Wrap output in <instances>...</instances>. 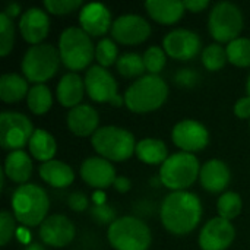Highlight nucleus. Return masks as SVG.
I'll return each mask as SVG.
<instances>
[{
	"label": "nucleus",
	"mask_w": 250,
	"mask_h": 250,
	"mask_svg": "<svg viewBox=\"0 0 250 250\" xmlns=\"http://www.w3.org/2000/svg\"><path fill=\"white\" fill-rule=\"evenodd\" d=\"M208 29L218 42H231L239 38L243 29V15L239 6L231 1L217 3L208 18Z\"/></svg>",
	"instance_id": "nucleus-9"
},
{
	"label": "nucleus",
	"mask_w": 250,
	"mask_h": 250,
	"mask_svg": "<svg viewBox=\"0 0 250 250\" xmlns=\"http://www.w3.org/2000/svg\"><path fill=\"white\" fill-rule=\"evenodd\" d=\"M145 9L152 21L161 25H174L186 10L185 3L179 0H148Z\"/></svg>",
	"instance_id": "nucleus-23"
},
{
	"label": "nucleus",
	"mask_w": 250,
	"mask_h": 250,
	"mask_svg": "<svg viewBox=\"0 0 250 250\" xmlns=\"http://www.w3.org/2000/svg\"><path fill=\"white\" fill-rule=\"evenodd\" d=\"M44 7L51 15H67L83 6L81 0H45Z\"/></svg>",
	"instance_id": "nucleus-37"
},
{
	"label": "nucleus",
	"mask_w": 250,
	"mask_h": 250,
	"mask_svg": "<svg viewBox=\"0 0 250 250\" xmlns=\"http://www.w3.org/2000/svg\"><path fill=\"white\" fill-rule=\"evenodd\" d=\"M160 217L167 231L185 236L198 227L202 218V204L192 192H171L161 204Z\"/></svg>",
	"instance_id": "nucleus-1"
},
{
	"label": "nucleus",
	"mask_w": 250,
	"mask_h": 250,
	"mask_svg": "<svg viewBox=\"0 0 250 250\" xmlns=\"http://www.w3.org/2000/svg\"><path fill=\"white\" fill-rule=\"evenodd\" d=\"M95 60L98 62V66L105 69L117 63L119 50L113 38H103L95 45Z\"/></svg>",
	"instance_id": "nucleus-34"
},
{
	"label": "nucleus",
	"mask_w": 250,
	"mask_h": 250,
	"mask_svg": "<svg viewBox=\"0 0 250 250\" xmlns=\"http://www.w3.org/2000/svg\"><path fill=\"white\" fill-rule=\"evenodd\" d=\"M50 208V199L47 192L34 183L21 185L12 195V211L22 226L35 227L41 226Z\"/></svg>",
	"instance_id": "nucleus-3"
},
{
	"label": "nucleus",
	"mask_w": 250,
	"mask_h": 250,
	"mask_svg": "<svg viewBox=\"0 0 250 250\" xmlns=\"http://www.w3.org/2000/svg\"><path fill=\"white\" fill-rule=\"evenodd\" d=\"M183 3H185V7L189 12H192V13L202 12V10H205L209 6V1L208 0H186Z\"/></svg>",
	"instance_id": "nucleus-42"
},
{
	"label": "nucleus",
	"mask_w": 250,
	"mask_h": 250,
	"mask_svg": "<svg viewBox=\"0 0 250 250\" xmlns=\"http://www.w3.org/2000/svg\"><path fill=\"white\" fill-rule=\"evenodd\" d=\"M23 250H45V248L41 243H29L23 248Z\"/></svg>",
	"instance_id": "nucleus-47"
},
{
	"label": "nucleus",
	"mask_w": 250,
	"mask_h": 250,
	"mask_svg": "<svg viewBox=\"0 0 250 250\" xmlns=\"http://www.w3.org/2000/svg\"><path fill=\"white\" fill-rule=\"evenodd\" d=\"M177 82L180 85H192L196 79V75L192 72V70H188V69H183L177 76H176Z\"/></svg>",
	"instance_id": "nucleus-44"
},
{
	"label": "nucleus",
	"mask_w": 250,
	"mask_h": 250,
	"mask_svg": "<svg viewBox=\"0 0 250 250\" xmlns=\"http://www.w3.org/2000/svg\"><path fill=\"white\" fill-rule=\"evenodd\" d=\"M91 217L98 223V224H113L117 218H116V211L113 207H110L108 204L105 205H94L91 208Z\"/></svg>",
	"instance_id": "nucleus-39"
},
{
	"label": "nucleus",
	"mask_w": 250,
	"mask_h": 250,
	"mask_svg": "<svg viewBox=\"0 0 250 250\" xmlns=\"http://www.w3.org/2000/svg\"><path fill=\"white\" fill-rule=\"evenodd\" d=\"M136 144L135 136L129 130L117 126H103L91 136L94 149L110 163L129 160L135 154Z\"/></svg>",
	"instance_id": "nucleus-5"
},
{
	"label": "nucleus",
	"mask_w": 250,
	"mask_h": 250,
	"mask_svg": "<svg viewBox=\"0 0 250 250\" xmlns=\"http://www.w3.org/2000/svg\"><path fill=\"white\" fill-rule=\"evenodd\" d=\"M117 70L122 76L125 78H136L142 76V73L146 70L144 64V57L138 53H125L119 57L117 63Z\"/></svg>",
	"instance_id": "nucleus-31"
},
{
	"label": "nucleus",
	"mask_w": 250,
	"mask_h": 250,
	"mask_svg": "<svg viewBox=\"0 0 250 250\" xmlns=\"http://www.w3.org/2000/svg\"><path fill=\"white\" fill-rule=\"evenodd\" d=\"M35 129L22 113L3 111L0 114V145L7 151H21L29 144Z\"/></svg>",
	"instance_id": "nucleus-10"
},
{
	"label": "nucleus",
	"mask_w": 250,
	"mask_h": 250,
	"mask_svg": "<svg viewBox=\"0 0 250 250\" xmlns=\"http://www.w3.org/2000/svg\"><path fill=\"white\" fill-rule=\"evenodd\" d=\"M38 173H40V177L47 185H50L51 188H57V189H64L70 186L75 180V173L72 167L59 160L42 163L38 168Z\"/></svg>",
	"instance_id": "nucleus-24"
},
{
	"label": "nucleus",
	"mask_w": 250,
	"mask_h": 250,
	"mask_svg": "<svg viewBox=\"0 0 250 250\" xmlns=\"http://www.w3.org/2000/svg\"><path fill=\"white\" fill-rule=\"evenodd\" d=\"M85 91L88 97L95 103H111L114 97L119 95L117 82L114 76L98 64L91 66L85 73Z\"/></svg>",
	"instance_id": "nucleus-14"
},
{
	"label": "nucleus",
	"mask_w": 250,
	"mask_h": 250,
	"mask_svg": "<svg viewBox=\"0 0 250 250\" xmlns=\"http://www.w3.org/2000/svg\"><path fill=\"white\" fill-rule=\"evenodd\" d=\"M92 201H94V204H95V205H105V195H104V192H103V190H97V192H94V195H92Z\"/></svg>",
	"instance_id": "nucleus-46"
},
{
	"label": "nucleus",
	"mask_w": 250,
	"mask_h": 250,
	"mask_svg": "<svg viewBox=\"0 0 250 250\" xmlns=\"http://www.w3.org/2000/svg\"><path fill=\"white\" fill-rule=\"evenodd\" d=\"M3 13H4L6 16H9L10 19H13V18H16V16L21 15V6H19L18 3H10V4L6 6V9H4Z\"/></svg>",
	"instance_id": "nucleus-45"
},
{
	"label": "nucleus",
	"mask_w": 250,
	"mask_h": 250,
	"mask_svg": "<svg viewBox=\"0 0 250 250\" xmlns=\"http://www.w3.org/2000/svg\"><path fill=\"white\" fill-rule=\"evenodd\" d=\"M26 104H28V108L34 114L37 116L45 114L53 105V97H51L50 88L44 83L31 86L28 97H26Z\"/></svg>",
	"instance_id": "nucleus-29"
},
{
	"label": "nucleus",
	"mask_w": 250,
	"mask_h": 250,
	"mask_svg": "<svg viewBox=\"0 0 250 250\" xmlns=\"http://www.w3.org/2000/svg\"><path fill=\"white\" fill-rule=\"evenodd\" d=\"M229 62L237 67L250 66V38L239 37L226 47Z\"/></svg>",
	"instance_id": "nucleus-30"
},
{
	"label": "nucleus",
	"mask_w": 250,
	"mask_h": 250,
	"mask_svg": "<svg viewBox=\"0 0 250 250\" xmlns=\"http://www.w3.org/2000/svg\"><path fill=\"white\" fill-rule=\"evenodd\" d=\"M171 141L182 152L192 154L207 148L209 133L208 129L196 120H182L173 127Z\"/></svg>",
	"instance_id": "nucleus-13"
},
{
	"label": "nucleus",
	"mask_w": 250,
	"mask_h": 250,
	"mask_svg": "<svg viewBox=\"0 0 250 250\" xmlns=\"http://www.w3.org/2000/svg\"><path fill=\"white\" fill-rule=\"evenodd\" d=\"M230 179H231L230 168L221 160H217V158L209 160L201 167L199 180H201L202 188L207 192H211V193L223 192L229 186Z\"/></svg>",
	"instance_id": "nucleus-21"
},
{
	"label": "nucleus",
	"mask_w": 250,
	"mask_h": 250,
	"mask_svg": "<svg viewBox=\"0 0 250 250\" xmlns=\"http://www.w3.org/2000/svg\"><path fill=\"white\" fill-rule=\"evenodd\" d=\"M135 155L145 164L157 166L164 164V161L170 157L166 144L157 138H145L136 144Z\"/></svg>",
	"instance_id": "nucleus-27"
},
{
	"label": "nucleus",
	"mask_w": 250,
	"mask_h": 250,
	"mask_svg": "<svg viewBox=\"0 0 250 250\" xmlns=\"http://www.w3.org/2000/svg\"><path fill=\"white\" fill-rule=\"evenodd\" d=\"M62 63L72 72L86 69L95 57V47L91 37L78 26L66 28L59 38Z\"/></svg>",
	"instance_id": "nucleus-4"
},
{
	"label": "nucleus",
	"mask_w": 250,
	"mask_h": 250,
	"mask_svg": "<svg viewBox=\"0 0 250 250\" xmlns=\"http://www.w3.org/2000/svg\"><path fill=\"white\" fill-rule=\"evenodd\" d=\"M75 234L76 229L66 215H50L40 226V239L51 248H66L75 239Z\"/></svg>",
	"instance_id": "nucleus-16"
},
{
	"label": "nucleus",
	"mask_w": 250,
	"mask_h": 250,
	"mask_svg": "<svg viewBox=\"0 0 250 250\" xmlns=\"http://www.w3.org/2000/svg\"><path fill=\"white\" fill-rule=\"evenodd\" d=\"M111 37L119 44L138 45L151 35L149 22L139 15H122L111 25Z\"/></svg>",
	"instance_id": "nucleus-11"
},
{
	"label": "nucleus",
	"mask_w": 250,
	"mask_h": 250,
	"mask_svg": "<svg viewBox=\"0 0 250 250\" xmlns=\"http://www.w3.org/2000/svg\"><path fill=\"white\" fill-rule=\"evenodd\" d=\"M28 146L31 155L41 163L51 161L57 152V142L54 136L44 129H35Z\"/></svg>",
	"instance_id": "nucleus-28"
},
{
	"label": "nucleus",
	"mask_w": 250,
	"mask_h": 250,
	"mask_svg": "<svg viewBox=\"0 0 250 250\" xmlns=\"http://www.w3.org/2000/svg\"><path fill=\"white\" fill-rule=\"evenodd\" d=\"M125 105L133 113H151L158 110L168 97V85L160 75L138 78L125 92Z\"/></svg>",
	"instance_id": "nucleus-2"
},
{
	"label": "nucleus",
	"mask_w": 250,
	"mask_h": 250,
	"mask_svg": "<svg viewBox=\"0 0 250 250\" xmlns=\"http://www.w3.org/2000/svg\"><path fill=\"white\" fill-rule=\"evenodd\" d=\"M4 174L10 182L26 185L32 174V160L25 151H12L4 160Z\"/></svg>",
	"instance_id": "nucleus-25"
},
{
	"label": "nucleus",
	"mask_w": 250,
	"mask_h": 250,
	"mask_svg": "<svg viewBox=\"0 0 250 250\" xmlns=\"http://www.w3.org/2000/svg\"><path fill=\"white\" fill-rule=\"evenodd\" d=\"M142 57H144L145 69L146 72H149V75H158L167 63V53L164 51L163 47L158 45L149 47Z\"/></svg>",
	"instance_id": "nucleus-35"
},
{
	"label": "nucleus",
	"mask_w": 250,
	"mask_h": 250,
	"mask_svg": "<svg viewBox=\"0 0 250 250\" xmlns=\"http://www.w3.org/2000/svg\"><path fill=\"white\" fill-rule=\"evenodd\" d=\"M60 53L51 44H38L26 50L22 57L21 69L26 81L34 85L44 83L59 70Z\"/></svg>",
	"instance_id": "nucleus-8"
},
{
	"label": "nucleus",
	"mask_w": 250,
	"mask_h": 250,
	"mask_svg": "<svg viewBox=\"0 0 250 250\" xmlns=\"http://www.w3.org/2000/svg\"><path fill=\"white\" fill-rule=\"evenodd\" d=\"M13 42H15L13 21L1 12L0 13V56L1 57H6L12 51Z\"/></svg>",
	"instance_id": "nucleus-36"
},
{
	"label": "nucleus",
	"mask_w": 250,
	"mask_h": 250,
	"mask_svg": "<svg viewBox=\"0 0 250 250\" xmlns=\"http://www.w3.org/2000/svg\"><path fill=\"white\" fill-rule=\"evenodd\" d=\"M202 63L204 66L211 70V72H218L220 69H223L226 66V63L229 62L227 57V51L226 48L215 42V44H209L208 47H205L202 50Z\"/></svg>",
	"instance_id": "nucleus-33"
},
{
	"label": "nucleus",
	"mask_w": 250,
	"mask_h": 250,
	"mask_svg": "<svg viewBox=\"0 0 250 250\" xmlns=\"http://www.w3.org/2000/svg\"><path fill=\"white\" fill-rule=\"evenodd\" d=\"M66 123L73 135L81 138L92 136L100 129V116L92 105L79 104L69 110L66 116Z\"/></svg>",
	"instance_id": "nucleus-20"
},
{
	"label": "nucleus",
	"mask_w": 250,
	"mask_h": 250,
	"mask_svg": "<svg viewBox=\"0 0 250 250\" xmlns=\"http://www.w3.org/2000/svg\"><path fill=\"white\" fill-rule=\"evenodd\" d=\"M199 173V161L193 154L176 152L170 155L164 164H161L160 180L167 189L173 192H182L198 180Z\"/></svg>",
	"instance_id": "nucleus-7"
},
{
	"label": "nucleus",
	"mask_w": 250,
	"mask_h": 250,
	"mask_svg": "<svg viewBox=\"0 0 250 250\" xmlns=\"http://www.w3.org/2000/svg\"><path fill=\"white\" fill-rule=\"evenodd\" d=\"M85 92V81L75 72L63 75L56 91L59 103L66 108H73L79 105Z\"/></svg>",
	"instance_id": "nucleus-22"
},
{
	"label": "nucleus",
	"mask_w": 250,
	"mask_h": 250,
	"mask_svg": "<svg viewBox=\"0 0 250 250\" xmlns=\"http://www.w3.org/2000/svg\"><path fill=\"white\" fill-rule=\"evenodd\" d=\"M248 94H249V97H250V75H249V78H248Z\"/></svg>",
	"instance_id": "nucleus-48"
},
{
	"label": "nucleus",
	"mask_w": 250,
	"mask_h": 250,
	"mask_svg": "<svg viewBox=\"0 0 250 250\" xmlns=\"http://www.w3.org/2000/svg\"><path fill=\"white\" fill-rule=\"evenodd\" d=\"M15 221V215H12L9 211L3 209L0 212V246H6L12 240L16 227Z\"/></svg>",
	"instance_id": "nucleus-38"
},
{
	"label": "nucleus",
	"mask_w": 250,
	"mask_h": 250,
	"mask_svg": "<svg viewBox=\"0 0 250 250\" xmlns=\"http://www.w3.org/2000/svg\"><path fill=\"white\" fill-rule=\"evenodd\" d=\"M79 23L89 37H103L111 29V12L103 3H88L79 12Z\"/></svg>",
	"instance_id": "nucleus-19"
},
{
	"label": "nucleus",
	"mask_w": 250,
	"mask_h": 250,
	"mask_svg": "<svg viewBox=\"0 0 250 250\" xmlns=\"http://www.w3.org/2000/svg\"><path fill=\"white\" fill-rule=\"evenodd\" d=\"M234 114L242 119V120H246V119H250V97H243L240 98L236 105H234Z\"/></svg>",
	"instance_id": "nucleus-41"
},
{
	"label": "nucleus",
	"mask_w": 250,
	"mask_h": 250,
	"mask_svg": "<svg viewBox=\"0 0 250 250\" xmlns=\"http://www.w3.org/2000/svg\"><path fill=\"white\" fill-rule=\"evenodd\" d=\"M81 177L86 185L97 190H104L113 186L117 179L114 166L103 157L86 158L81 166Z\"/></svg>",
	"instance_id": "nucleus-17"
},
{
	"label": "nucleus",
	"mask_w": 250,
	"mask_h": 250,
	"mask_svg": "<svg viewBox=\"0 0 250 250\" xmlns=\"http://www.w3.org/2000/svg\"><path fill=\"white\" fill-rule=\"evenodd\" d=\"M67 205L72 211L75 212H82V211H86L88 209V198L86 195L81 193V192H73L69 195L67 198Z\"/></svg>",
	"instance_id": "nucleus-40"
},
{
	"label": "nucleus",
	"mask_w": 250,
	"mask_h": 250,
	"mask_svg": "<svg viewBox=\"0 0 250 250\" xmlns=\"http://www.w3.org/2000/svg\"><path fill=\"white\" fill-rule=\"evenodd\" d=\"M18 26L22 38L26 42L32 45H38L42 44L41 41L50 32V18L47 12H44L42 9L29 7L21 15Z\"/></svg>",
	"instance_id": "nucleus-18"
},
{
	"label": "nucleus",
	"mask_w": 250,
	"mask_h": 250,
	"mask_svg": "<svg viewBox=\"0 0 250 250\" xmlns=\"http://www.w3.org/2000/svg\"><path fill=\"white\" fill-rule=\"evenodd\" d=\"M113 188H114L117 192H120V193H126V192L130 190L132 183H130V180H129L127 177H125V176H117V179L114 180Z\"/></svg>",
	"instance_id": "nucleus-43"
},
{
	"label": "nucleus",
	"mask_w": 250,
	"mask_h": 250,
	"mask_svg": "<svg viewBox=\"0 0 250 250\" xmlns=\"http://www.w3.org/2000/svg\"><path fill=\"white\" fill-rule=\"evenodd\" d=\"M107 237L116 250H148L152 242L149 227L136 217H120L108 226Z\"/></svg>",
	"instance_id": "nucleus-6"
},
{
	"label": "nucleus",
	"mask_w": 250,
	"mask_h": 250,
	"mask_svg": "<svg viewBox=\"0 0 250 250\" xmlns=\"http://www.w3.org/2000/svg\"><path fill=\"white\" fill-rule=\"evenodd\" d=\"M234 237V226L221 217H215L202 227L199 234V246L202 250H226L231 246Z\"/></svg>",
	"instance_id": "nucleus-15"
},
{
	"label": "nucleus",
	"mask_w": 250,
	"mask_h": 250,
	"mask_svg": "<svg viewBox=\"0 0 250 250\" xmlns=\"http://www.w3.org/2000/svg\"><path fill=\"white\" fill-rule=\"evenodd\" d=\"M163 47L167 56L176 60H192L201 51V38L196 32L185 28H177L170 31L164 40Z\"/></svg>",
	"instance_id": "nucleus-12"
},
{
	"label": "nucleus",
	"mask_w": 250,
	"mask_h": 250,
	"mask_svg": "<svg viewBox=\"0 0 250 250\" xmlns=\"http://www.w3.org/2000/svg\"><path fill=\"white\" fill-rule=\"evenodd\" d=\"M29 88L26 78L18 73H4L0 76V98L1 101L12 104L19 103L28 97Z\"/></svg>",
	"instance_id": "nucleus-26"
},
{
	"label": "nucleus",
	"mask_w": 250,
	"mask_h": 250,
	"mask_svg": "<svg viewBox=\"0 0 250 250\" xmlns=\"http://www.w3.org/2000/svg\"><path fill=\"white\" fill-rule=\"evenodd\" d=\"M243 208V202L239 193L236 192H226L220 196L218 202H217V211H218V217L231 221L236 217H239V214L242 212Z\"/></svg>",
	"instance_id": "nucleus-32"
}]
</instances>
